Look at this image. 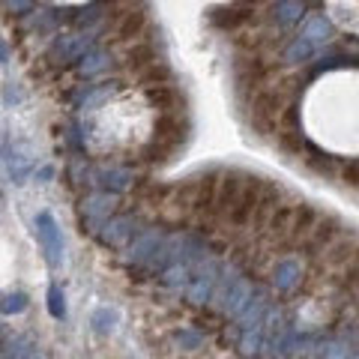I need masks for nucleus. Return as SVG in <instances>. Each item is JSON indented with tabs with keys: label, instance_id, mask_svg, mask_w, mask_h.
I'll list each match as a JSON object with an SVG mask.
<instances>
[{
	"label": "nucleus",
	"instance_id": "f257e3e1",
	"mask_svg": "<svg viewBox=\"0 0 359 359\" xmlns=\"http://www.w3.org/2000/svg\"><path fill=\"white\" fill-rule=\"evenodd\" d=\"M216 282H219V264L207 255L204 261H198L192 266V273H189V282H186L189 302H195V306L207 302L212 297V290H216Z\"/></svg>",
	"mask_w": 359,
	"mask_h": 359
},
{
	"label": "nucleus",
	"instance_id": "f03ea898",
	"mask_svg": "<svg viewBox=\"0 0 359 359\" xmlns=\"http://www.w3.org/2000/svg\"><path fill=\"white\" fill-rule=\"evenodd\" d=\"M257 192H261V180L243 174L240 192H237V198H233L231 210L224 212V219H228L231 228H243V224L252 222V212H255V204H257Z\"/></svg>",
	"mask_w": 359,
	"mask_h": 359
},
{
	"label": "nucleus",
	"instance_id": "7ed1b4c3",
	"mask_svg": "<svg viewBox=\"0 0 359 359\" xmlns=\"http://www.w3.org/2000/svg\"><path fill=\"white\" fill-rule=\"evenodd\" d=\"M36 237L42 243V252H45V261H48L51 269H57L63 264V237H60V224L51 212H39L36 216Z\"/></svg>",
	"mask_w": 359,
	"mask_h": 359
},
{
	"label": "nucleus",
	"instance_id": "20e7f679",
	"mask_svg": "<svg viewBox=\"0 0 359 359\" xmlns=\"http://www.w3.org/2000/svg\"><path fill=\"white\" fill-rule=\"evenodd\" d=\"M162 243H165V231H159V228H150V231L138 233V237L129 243L126 261H129L132 266L150 269L153 261H156V255H159V249H162Z\"/></svg>",
	"mask_w": 359,
	"mask_h": 359
},
{
	"label": "nucleus",
	"instance_id": "39448f33",
	"mask_svg": "<svg viewBox=\"0 0 359 359\" xmlns=\"http://www.w3.org/2000/svg\"><path fill=\"white\" fill-rule=\"evenodd\" d=\"M96 233L105 245H111V249H123V245H129L135 237H138V222L132 216H111Z\"/></svg>",
	"mask_w": 359,
	"mask_h": 359
},
{
	"label": "nucleus",
	"instance_id": "423d86ee",
	"mask_svg": "<svg viewBox=\"0 0 359 359\" xmlns=\"http://www.w3.org/2000/svg\"><path fill=\"white\" fill-rule=\"evenodd\" d=\"M90 48H93V36L72 33V36H57L54 39V45L48 48V57L54 63H69V60H81Z\"/></svg>",
	"mask_w": 359,
	"mask_h": 359
},
{
	"label": "nucleus",
	"instance_id": "0eeeda50",
	"mask_svg": "<svg viewBox=\"0 0 359 359\" xmlns=\"http://www.w3.org/2000/svg\"><path fill=\"white\" fill-rule=\"evenodd\" d=\"M216 186H219V174L210 171L204 177H198L192 186H189V207H192L198 216H207V212H212V198H216Z\"/></svg>",
	"mask_w": 359,
	"mask_h": 359
},
{
	"label": "nucleus",
	"instance_id": "6e6552de",
	"mask_svg": "<svg viewBox=\"0 0 359 359\" xmlns=\"http://www.w3.org/2000/svg\"><path fill=\"white\" fill-rule=\"evenodd\" d=\"M240 183H243V174L240 171H224L219 174V186H216V198H212V212L219 219H224V212L231 210L233 198L240 192Z\"/></svg>",
	"mask_w": 359,
	"mask_h": 359
},
{
	"label": "nucleus",
	"instance_id": "1a4fd4ad",
	"mask_svg": "<svg viewBox=\"0 0 359 359\" xmlns=\"http://www.w3.org/2000/svg\"><path fill=\"white\" fill-rule=\"evenodd\" d=\"M111 212H114V198H111L108 192L87 198L84 207H81V216H84V222H87L90 231H99V228H102V224L111 219Z\"/></svg>",
	"mask_w": 359,
	"mask_h": 359
},
{
	"label": "nucleus",
	"instance_id": "9d476101",
	"mask_svg": "<svg viewBox=\"0 0 359 359\" xmlns=\"http://www.w3.org/2000/svg\"><path fill=\"white\" fill-rule=\"evenodd\" d=\"M266 311H269V299L264 290H257L255 287V294L249 297V302L240 309L237 314V320H240V330H255V327H261V320L266 318Z\"/></svg>",
	"mask_w": 359,
	"mask_h": 359
},
{
	"label": "nucleus",
	"instance_id": "9b49d317",
	"mask_svg": "<svg viewBox=\"0 0 359 359\" xmlns=\"http://www.w3.org/2000/svg\"><path fill=\"white\" fill-rule=\"evenodd\" d=\"M276 207H278V189L273 183H264L261 180V192H257V204H255V212H252V222L257 224V228H266V222L276 212Z\"/></svg>",
	"mask_w": 359,
	"mask_h": 359
},
{
	"label": "nucleus",
	"instance_id": "f8f14e48",
	"mask_svg": "<svg viewBox=\"0 0 359 359\" xmlns=\"http://www.w3.org/2000/svg\"><path fill=\"white\" fill-rule=\"evenodd\" d=\"M306 42H311L314 48H323L332 36H335V30H332V21L327 18V15H311L309 21H306V27H302V33H299Z\"/></svg>",
	"mask_w": 359,
	"mask_h": 359
},
{
	"label": "nucleus",
	"instance_id": "ddd939ff",
	"mask_svg": "<svg viewBox=\"0 0 359 359\" xmlns=\"http://www.w3.org/2000/svg\"><path fill=\"white\" fill-rule=\"evenodd\" d=\"M299 278H302V264L297 257H285V261H278L273 269V285H276V290H285V294L299 285Z\"/></svg>",
	"mask_w": 359,
	"mask_h": 359
},
{
	"label": "nucleus",
	"instance_id": "4468645a",
	"mask_svg": "<svg viewBox=\"0 0 359 359\" xmlns=\"http://www.w3.org/2000/svg\"><path fill=\"white\" fill-rule=\"evenodd\" d=\"M96 186L102 189V192L120 195L132 186V174L126 168H102V171H96Z\"/></svg>",
	"mask_w": 359,
	"mask_h": 359
},
{
	"label": "nucleus",
	"instance_id": "2eb2a0df",
	"mask_svg": "<svg viewBox=\"0 0 359 359\" xmlns=\"http://www.w3.org/2000/svg\"><path fill=\"white\" fill-rule=\"evenodd\" d=\"M180 120L174 114H165L159 123H156V144H159L162 150H171L174 144L180 141Z\"/></svg>",
	"mask_w": 359,
	"mask_h": 359
},
{
	"label": "nucleus",
	"instance_id": "dca6fc26",
	"mask_svg": "<svg viewBox=\"0 0 359 359\" xmlns=\"http://www.w3.org/2000/svg\"><path fill=\"white\" fill-rule=\"evenodd\" d=\"M314 222H318V212H314L311 207L302 204V207L294 210V219H290L287 233H290L294 240H306V233L311 231V224H314Z\"/></svg>",
	"mask_w": 359,
	"mask_h": 359
},
{
	"label": "nucleus",
	"instance_id": "f3484780",
	"mask_svg": "<svg viewBox=\"0 0 359 359\" xmlns=\"http://www.w3.org/2000/svg\"><path fill=\"white\" fill-rule=\"evenodd\" d=\"M302 15H306V4H302V0H282V4L276 6V21H278V27L297 25Z\"/></svg>",
	"mask_w": 359,
	"mask_h": 359
},
{
	"label": "nucleus",
	"instance_id": "a211bd4d",
	"mask_svg": "<svg viewBox=\"0 0 359 359\" xmlns=\"http://www.w3.org/2000/svg\"><path fill=\"white\" fill-rule=\"evenodd\" d=\"M335 224L332 222H314L311 224V231L306 233V243H309V249H320V245H330V240L335 237Z\"/></svg>",
	"mask_w": 359,
	"mask_h": 359
},
{
	"label": "nucleus",
	"instance_id": "6ab92c4d",
	"mask_svg": "<svg viewBox=\"0 0 359 359\" xmlns=\"http://www.w3.org/2000/svg\"><path fill=\"white\" fill-rule=\"evenodd\" d=\"M189 273H192V264H186V261H177V264H171L168 269H162V282L168 285V287H186V282H189Z\"/></svg>",
	"mask_w": 359,
	"mask_h": 359
},
{
	"label": "nucleus",
	"instance_id": "aec40b11",
	"mask_svg": "<svg viewBox=\"0 0 359 359\" xmlns=\"http://www.w3.org/2000/svg\"><path fill=\"white\" fill-rule=\"evenodd\" d=\"M314 54H318V48H314L311 42H306L302 36H297V39L285 48V60H287V63H306V60L314 57Z\"/></svg>",
	"mask_w": 359,
	"mask_h": 359
},
{
	"label": "nucleus",
	"instance_id": "412c9836",
	"mask_svg": "<svg viewBox=\"0 0 359 359\" xmlns=\"http://www.w3.org/2000/svg\"><path fill=\"white\" fill-rule=\"evenodd\" d=\"M147 99L156 108H171L177 102V90L171 84H150L147 87Z\"/></svg>",
	"mask_w": 359,
	"mask_h": 359
},
{
	"label": "nucleus",
	"instance_id": "4be33fe9",
	"mask_svg": "<svg viewBox=\"0 0 359 359\" xmlns=\"http://www.w3.org/2000/svg\"><path fill=\"white\" fill-rule=\"evenodd\" d=\"M111 66V57L105 51H87L84 57H81V75H96V72H102V69H108Z\"/></svg>",
	"mask_w": 359,
	"mask_h": 359
},
{
	"label": "nucleus",
	"instance_id": "5701e85b",
	"mask_svg": "<svg viewBox=\"0 0 359 359\" xmlns=\"http://www.w3.org/2000/svg\"><path fill=\"white\" fill-rule=\"evenodd\" d=\"M9 174H13L15 183H25V180H27V174H30V159H27L25 153H18V150L9 153Z\"/></svg>",
	"mask_w": 359,
	"mask_h": 359
},
{
	"label": "nucleus",
	"instance_id": "b1692460",
	"mask_svg": "<svg viewBox=\"0 0 359 359\" xmlns=\"http://www.w3.org/2000/svg\"><path fill=\"white\" fill-rule=\"evenodd\" d=\"M347 356H351V351H347L344 341H327L314 351V359H347Z\"/></svg>",
	"mask_w": 359,
	"mask_h": 359
},
{
	"label": "nucleus",
	"instance_id": "393cba45",
	"mask_svg": "<svg viewBox=\"0 0 359 359\" xmlns=\"http://www.w3.org/2000/svg\"><path fill=\"white\" fill-rule=\"evenodd\" d=\"M141 27H144V13H129L126 18H123V25L117 27V36H123V39L138 36Z\"/></svg>",
	"mask_w": 359,
	"mask_h": 359
},
{
	"label": "nucleus",
	"instance_id": "a878e982",
	"mask_svg": "<svg viewBox=\"0 0 359 359\" xmlns=\"http://www.w3.org/2000/svg\"><path fill=\"white\" fill-rule=\"evenodd\" d=\"M114 320H117V314L111 311V309H99L93 314V327L99 335H108V332H114Z\"/></svg>",
	"mask_w": 359,
	"mask_h": 359
},
{
	"label": "nucleus",
	"instance_id": "bb28decb",
	"mask_svg": "<svg viewBox=\"0 0 359 359\" xmlns=\"http://www.w3.org/2000/svg\"><path fill=\"white\" fill-rule=\"evenodd\" d=\"M48 311H51V318H66V302H63V290L57 285H51L48 287Z\"/></svg>",
	"mask_w": 359,
	"mask_h": 359
},
{
	"label": "nucleus",
	"instance_id": "cd10ccee",
	"mask_svg": "<svg viewBox=\"0 0 359 359\" xmlns=\"http://www.w3.org/2000/svg\"><path fill=\"white\" fill-rule=\"evenodd\" d=\"M27 309V297L25 294H9L0 299V314H18Z\"/></svg>",
	"mask_w": 359,
	"mask_h": 359
},
{
	"label": "nucleus",
	"instance_id": "c85d7f7f",
	"mask_svg": "<svg viewBox=\"0 0 359 359\" xmlns=\"http://www.w3.org/2000/svg\"><path fill=\"white\" fill-rule=\"evenodd\" d=\"M27 339H15V344H9V351L0 356V359H25V353L30 351V347H25Z\"/></svg>",
	"mask_w": 359,
	"mask_h": 359
},
{
	"label": "nucleus",
	"instance_id": "c756f323",
	"mask_svg": "<svg viewBox=\"0 0 359 359\" xmlns=\"http://www.w3.org/2000/svg\"><path fill=\"white\" fill-rule=\"evenodd\" d=\"M9 4V9H13V13H18V15H25V13H30L33 9V0H6Z\"/></svg>",
	"mask_w": 359,
	"mask_h": 359
},
{
	"label": "nucleus",
	"instance_id": "7c9ffc66",
	"mask_svg": "<svg viewBox=\"0 0 359 359\" xmlns=\"http://www.w3.org/2000/svg\"><path fill=\"white\" fill-rule=\"evenodd\" d=\"M212 21H216V25H237V21H243V15H237L233 9H228V15H216Z\"/></svg>",
	"mask_w": 359,
	"mask_h": 359
},
{
	"label": "nucleus",
	"instance_id": "2f4dec72",
	"mask_svg": "<svg viewBox=\"0 0 359 359\" xmlns=\"http://www.w3.org/2000/svg\"><path fill=\"white\" fill-rule=\"evenodd\" d=\"M180 341H183V344H189V351H192V347H198V344H201V339H198L195 332H180Z\"/></svg>",
	"mask_w": 359,
	"mask_h": 359
},
{
	"label": "nucleus",
	"instance_id": "473e14b6",
	"mask_svg": "<svg viewBox=\"0 0 359 359\" xmlns=\"http://www.w3.org/2000/svg\"><path fill=\"white\" fill-rule=\"evenodd\" d=\"M0 63H9V45L4 36H0Z\"/></svg>",
	"mask_w": 359,
	"mask_h": 359
},
{
	"label": "nucleus",
	"instance_id": "72a5a7b5",
	"mask_svg": "<svg viewBox=\"0 0 359 359\" xmlns=\"http://www.w3.org/2000/svg\"><path fill=\"white\" fill-rule=\"evenodd\" d=\"M4 341H6V323L0 320V344H4Z\"/></svg>",
	"mask_w": 359,
	"mask_h": 359
},
{
	"label": "nucleus",
	"instance_id": "f704fd0d",
	"mask_svg": "<svg viewBox=\"0 0 359 359\" xmlns=\"http://www.w3.org/2000/svg\"><path fill=\"white\" fill-rule=\"evenodd\" d=\"M276 4H282V0H276Z\"/></svg>",
	"mask_w": 359,
	"mask_h": 359
}]
</instances>
